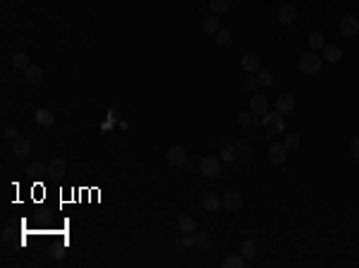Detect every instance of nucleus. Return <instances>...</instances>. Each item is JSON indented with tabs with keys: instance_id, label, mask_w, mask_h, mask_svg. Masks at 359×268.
<instances>
[{
	"instance_id": "33",
	"label": "nucleus",
	"mask_w": 359,
	"mask_h": 268,
	"mask_svg": "<svg viewBox=\"0 0 359 268\" xmlns=\"http://www.w3.org/2000/svg\"><path fill=\"white\" fill-rule=\"evenodd\" d=\"M256 79H259V84H263V86H271V84H273V74H271V72H259Z\"/></svg>"
},
{
	"instance_id": "34",
	"label": "nucleus",
	"mask_w": 359,
	"mask_h": 268,
	"mask_svg": "<svg viewBox=\"0 0 359 268\" xmlns=\"http://www.w3.org/2000/svg\"><path fill=\"white\" fill-rule=\"evenodd\" d=\"M12 237H17V230H14L12 225H7V228L2 230V242H5V244H7V242L12 240Z\"/></svg>"
},
{
	"instance_id": "21",
	"label": "nucleus",
	"mask_w": 359,
	"mask_h": 268,
	"mask_svg": "<svg viewBox=\"0 0 359 268\" xmlns=\"http://www.w3.org/2000/svg\"><path fill=\"white\" fill-rule=\"evenodd\" d=\"M34 115H36V122H39V125H43V127L53 125V113H51L48 108H39Z\"/></svg>"
},
{
	"instance_id": "17",
	"label": "nucleus",
	"mask_w": 359,
	"mask_h": 268,
	"mask_svg": "<svg viewBox=\"0 0 359 268\" xmlns=\"http://www.w3.org/2000/svg\"><path fill=\"white\" fill-rule=\"evenodd\" d=\"M24 79H27L29 84H41L43 81V69L39 65H29L27 69H24Z\"/></svg>"
},
{
	"instance_id": "2",
	"label": "nucleus",
	"mask_w": 359,
	"mask_h": 268,
	"mask_svg": "<svg viewBox=\"0 0 359 268\" xmlns=\"http://www.w3.org/2000/svg\"><path fill=\"white\" fill-rule=\"evenodd\" d=\"M199 170H201V175H204V177L213 180V177H218V175L223 173V165H221V161H218V158L206 156V158H201V163H199Z\"/></svg>"
},
{
	"instance_id": "12",
	"label": "nucleus",
	"mask_w": 359,
	"mask_h": 268,
	"mask_svg": "<svg viewBox=\"0 0 359 268\" xmlns=\"http://www.w3.org/2000/svg\"><path fill=\"white\" fill-rule=\"evenodd\" d=\"M223 206H225V211H239V208L244 206V201H242V197H239L237 192H225Z\"/></svg>"
},
{
	"instance_id": "27",
	"label": "nucleus",
	"mask_w": 359,
	"mask_h": 268,
	"mask_svg": "<svg viewBox=\"0 0 359 268\" xmlns=\"http://www.w3.org/2000/svg\"><path fill=\"white\" fill-rule=\"evenodd\" d=\"M221 158L225 163H233L235 158H239V156H237V148L235 146H228V144H225V146H221Z\"/></svg>"
},
{
	"instance_id": "29",
	"label": "nucleus",
	"mask_w": 359,
	"mask_h": 268,
	"mask_svg": "<svg viewBox=\"0 0 359 268\" xmlns=\"http://www.w3.org/2000/svg\"><path fill=\"white\" fill-rule=\"evenodd\" d=\"M237 156H239V158H244V161H249V158H251V156H254V148L249 146V144H237Z\"/></svg>"
},
{
	"instance_id": "5",
	"label": "nucleus",
	"mask_w": 359,
	"mask_h": 268,
	"mask_svg": "<svg viewBox=\"0 0 359 268\" xmlns=\"http://www.w3.org/2000/svg\"><path fill=\"white\" fill-rule=\"evenodd\" d=\"M249 110H251L254 118H263V115L268 113V101H266V96H251Z\"/></svg>"
},
{
	"instance_id": "32",
	"label": "nucleus",
	"mask_w": 359,
	"mask_h": 268,
	"mask_svg": "<svg viewBox=\"0 0 359 268\" xmlns=\"http://www.w3.org/2000/svg\"><path fill=\"white\" fill-rule=\"evenodd\" d=\"M46 170H48V168H46V165H43V163L34 161V163H31V165H29V170H27V173H31V175H34V177H36V175L46 173Z\"/></svg>"
},
{
	"instance_id": "18",
	"label": "nucleus",
	"mask_w": 359,
	"mask_h": 268,
	"mask_svg": "<svg viewBox=\"0 0 359 268\" xmlns=\"http://www.w3.org/2000/svg\"><path fill=\"white\" fill-rule=\"evenodd\" d=\"M178 230L182 235H184V232H194V230H196V220H194L189 213H182L178 218Z\"/></svg>"
},
{
	"instance_id": "31",
	"label": "nucleus",
	"mask_w": 359,
	"mask_h": 268,
	"mask_svg": "<svg viewBox=\"0 0 359 268\" xmlns=\"http://www.w3.org/2000/svg\"><path fill=\"white\" fill-rule=\"evenodd\" d=\"M237 122H239V125H244V127H249V125L254 122V115H251V110H249V113H244V110H242V113H237Z\"/></svg>"
},
{
	"instance_id": "35",
	"label": "nucleus",
	"mask_w": 359,
	"mask_h": 268,
	"mask_svg": "<svg viewBox=\"0 0 359 268\" xmlns=\"http://www.w3.org/2000/svg\"><path fill=\"white\" fill-rule=\"evenodd\" d=\"M2 136H5V139H10V141H14V139H17V127L7 125V127L2 130Z\"/></svg>"
},
{
	"instance_id": "15",
	"label": "nucleus",
	"mask_w": 359,
	"mask_h": 268,
	"mask_svg": "<svg viewBox=\"0 0 359 268\" xmlns=\"http://www.w3.org/2000/svg\"><path fill=\"white\" fill-rule=\"evenodd\" d=\"M201 206H204V211H208V213H216L223 206V197H218V194H206L204 201H201Z\"/></svg>"
},
{
	"instance_id": "8",
	"label": "nucleus",
	"mask_w": 359,
	"mask_h": 268,
	"mask_svg": "<svg viewBox=\"0 0 359 268\" xmlns=\"http://www.w3.org/2000/svg\"><path fill=\"white\" fill-rule=\"evenodd\" d=\"M166 158H168L170 165H184V163H187V151L182 146H170L168 148V153H166Z\"/></svg>"
},
{
	"instance_id": "38",
	"label": "nucleus",
	"mask_w": 359,
	"mask_h": 268,
	"mask_svg": "<svg viewBox=\"0 0 359 268\" xmlns=\"http://www.w3.org/2000/svg\"><path fill=\"white\" fill-rule=\"evenodd\" d=\"M51 256H53V259H62V256H65V247H56V249H51Z\"/></svg>"
},
{
	"instance_id": "25",
	"label": "nucleus",
	"mask_w": 359,
	"mask_h": 268,
	"mask_svg": "<svg viewBox=\"0 0 359 268\" xmlns=\"http://www.w3.org/2000/svg\"><path fill=\"white\" fill-rule=\"evenodd\" d=\"M29 65H31V60H29L27 53H14L12 55V67L14 69H27Z\"/></svg>"
},
{
	"instance_id": "36",
	"label": "nucleus",
	"mask_w": 359,
	"mask_h": 268,
	"mask_svg": "<svg viewBox=\"0 0 359 268\" xmlns=\"http://www.w3.org/2000/svg\"><path fill=\"white\" fill-rule=\"evenodd\" d=\"M350 153H352V158L359 161V136H355V139L350 141Z\"/></svg>"
},
{
	"instance_id": "13",
	"label": "nucleus",
	"mask_w": 359,
	"mask_h": 268,
	"mask_svg": "<svg viewBox=\"0 0 359 268\" xmlns=\"http://www.w3.org/2000/svg\"><path fill=\"white\" fill-rule=\"evenodd\" d=\"M276 108H278V113H280V115H288V113H292V110H295V96H290V94L278 96V98H276Z\"/></svg>"
},
{
	"instance_id": "10",
	"label": "nucleus",
	"mask_w": 359,
	"mask_h": 268,
	"mask_svg": "<svg viewBox=\"0 0 359 268\" xmlns=\"http://www.w3.org/2000/svg\"><path fill=\"white\" fill-rule=\"evenodd\" d=\"M268 158H271L273 165H283L285 158H288V148H285V144H273V146L268 148Z\"/></svg>"
},
{
	"instance_id": "20",
	"label": "nucleus",
	"mask_w": 359,
	"mask_h": 268,
	"mask_svg": "<svg viewBox=\"0 0 359 268\" xmlns=\"http://www.w3.org/2000/svg\"><path fill=\"white\" fill-rule=\"evenodd\" d=\"M48 173L53 175V177H62V175L67 173V163L62 161V158H53V161L48 163Z\"/></svg>"
},
{
	"instance_id": "26",
	"label": "nucleus",
	"mask_w": 359,
	"mask_h": 268,
	"mask_svg": "<svg viewBox=\"0 0 359 268\" xmlns=\"http://www.w3.org/2000/svg\"><path fill=\"white\" fill-rule=\"evenodd\" d=\"M51 218H53V215L48 213V211H34V223H36L39 228H48V225H51Z\"/></svg>"
},
{
	"instance_id": "3",
	"label": "nucleus",
	"mask_w": 359,
	"mask_h": 268,
	"mask_svg": "<svg viewBox=\"0 0 359 268\" xmlns=\"http://www.w3.org/2000/svg\"><path fill=\"white\" fill-rule=\"evenodd\" d=\"M263 127H266L268 134H280L285 130V120H283L280 113H266L263 115Z\"/></svg>"
},
{
	"instance_id": "22",
	"label": "nucleus",
	"mask_w": 359,
	"mask_h": 268,
	"mask_svg": "<svg viewBox=\"0 0 359 268\" xmlns=\"http://www.w3.org/2000/svg\"><path fill=\"white\" fill-rule=\"evenodd\" d=\"M244 261H247V259L242 254L239 256H225V259H223V268H244L247 266Z\"/></svg>"
},
{
	"instance_id": "14",
	"label": "nucleus",
	"mask_w": 359,
	"mask_h": 268,
	"mask_svg": "<svg viewBox=\"0 0 359 268\" xmlns=\"http://www.w3.org/2000/svg\"><path fill=\"white\" fill-rule=\"evenodd\" d=\"M321 58H323L326 63H338V60L343 58V48H340V46H335V43H326V46H323V53H321Z\"/></svg>"
},
{
	"instance_id": "19",
	"label": "nucleus",
	"mask_w": 359,
	"mask_h": 268,
	"mask_svg": "<svg viewBox=\"0 0 359 268\" xmlns=\"http://www.w3.org/2000/svg\"><path fill=\"white\" fill-rule=\"evenodd\" d=\"M239 254L244 256L247 261L256 259V254H259V247H256V242H254V240H244V242H242V247H239Z\"/></svg>"
},
{
	"instance_id": "16",
	"label": "nucleus",
	"mask_w": 359,
	"mask_h": 268,
	"mask_svg": "<svg viewBox=\"0 0 359 268\" xmlns=\"http://www.w3.org/2000/svg\"><path fill=\"white\" fill-rule=\"evenodd\" d=\"M194 247L208 252V249H213V237L208 232H194Z\"/></svg>"
},
{
	"instance_id": "23",
	"label": "nucleus",
	"mask_w": 359,
	"mask_h": 268,
	"mask_svg": "<svg viewBox=\"0 0 359 268\" xmlns=\"http://www.w3.org/2000/svg\"><path fill=\"white\" fill-rule=\"evenodd\" d=\"M208 5H211V10L216 14H221V12H228V10L233 7V0H208Z\"/></svg>"
},
{
	"instance_id": "11",
	"label": "nucleus",
	"mask_w": 359,
	"mask_h": 268,
	"mask_svg": "<svg viewBox=\"0 0 359 268\" xmlns=\"http://www.w3.org/2000/svg\"><path fill=\"white\" fill-rule=\"evenodd\" d=\"M295 19H297V10H295V5H283V7L278 10V22H280L283 27H290Z\"/></svg>"
},
{
	"instance_id": "9",
	"label": "nucleus",
	"mask_w": 359,
	"mask_h": 268,
	"mask_svg": "<svg viewBox=\"0 0 359 268\" xmlns=\"http://www.w3.org/2000/svg\"><path fill=\"white\" fill-rule=\"evenodd\" d=\"M201 29H204L206 34H218V31H221V17H218L216 12L204 14V19H201Z\"/></svg>"
},
{
	"instance_id": "4",
	"label": "nucleus",
	"mask_w": 359,
	"mask_h": 268,
	"mask_svg": "<svg viewBox=\"0 0 359 268\" xmlns=\"http://www.w3.org/2000/svg\"><path fill=\"white\" fill-rule=\"evenodd\" d=\"M357 31H359V19H357V17H352V14L340 17V34H343V36L352 39Z\"/></svg>"
},
{
	"instance_id": "1",
	"label": "nucleus",
	"mask_w": 359,
	"mask_h": 268,
	"mask_svg": "<svg viewBox=\"0 0 359 268\" xmlns=\"http://www.w3.org/2000/svg\"><path fill=\"white\" fill-rule=\"evenodd\" d=\"M321 63H323V58L316 51H309V53H304L299 58V69H302L304 74H316L318 69H321Z\"/></svg>"
},
{
	"instance_id": "28",
	"label": "nucleus",
	"mask_w": 359,
	"mask_h": 268,
	"mask_svg": "<svg viewBox=\"0 0 359 268\" xmlns=\"http://www.w3.org/2000/svg\"><path fill=\"white\" fill-rule=\"evenodd\" d=\"M216 43H218V46H230V43H233L230 31H228V29H221V31L216 34Z\"/></svg>"
},
{
	"instance_id": "6",
	"label": "nucleus",
	"mask_w": 359,
	"mask_h": 268,
	"mask_svg": "<svg viewBox=\"0 0 359 268\" xmlns=\"http://www.w3.org/2000/svg\"><path fill=\"white\" fill-rule=\"evenodd\" d=\"M239 67H242L244 72H259V69H261V55L247 53L242 60H239Z\"/></svg>"
},
{
	"instance_id": "24",
	"label": "nucleus",
	"mask_w": 359,
	"mask_h": 268,
	"mask_svg": "<svg viewBox=\"0 0 359 268\" xmlns=\"http://www.w3.org/2000/svg\"><path fill=\"white\" fill-rule=\"evenodd\" d=\"M306 41H309V48H311V51H318V48H323V46H326V36H323L321 31H314V34H311Z\"/></svg>"
},
{
	"instance_id": "30",
	"label": "nucleus",
	"mask_w": 359,
	"mask_h": 268,
	"mask_svg": "<svg viewBox=\"0 0 359 268\" xmlns=\"http://www.w3.org/2000/svg\"><path fill=\"white\" fill-rule=\"evenodd\" d=\"M283 144H285V148H288V151H295V148H299V134H288Z\"/></svg>"
},
{
	"instance_id": "7",
	"label": "nucleus",
	"mask_w": 359,
	"mask_h": 268,
	"mask_svg": "<svg viewBox=\"0 0 359 268\" xmlns=\"http://www.w3.org/2000/svg\"><path fill=\"white\" fill-rule=\"evenodd\" d=\"M12 153L17 158H29V153H31V141L24 139V136H17L12 141Z\"/></svg>"
},
{
	"instance_id": "37",
	"label": "nucleus",
	"mask_w": 359,
	"mask_h": 268,
	"mask_svg": "<svg viewBox=\"0 0 359 268\" xmlns=\"http://www.w3.org/2000/svg\"><path fill=\"white\" fill-rule=\"evenodd\" d=\"M256 84H259V79H256V77H244V79H242V86H244L247 91H251Z\"/></svg>"
}]
</instances>
